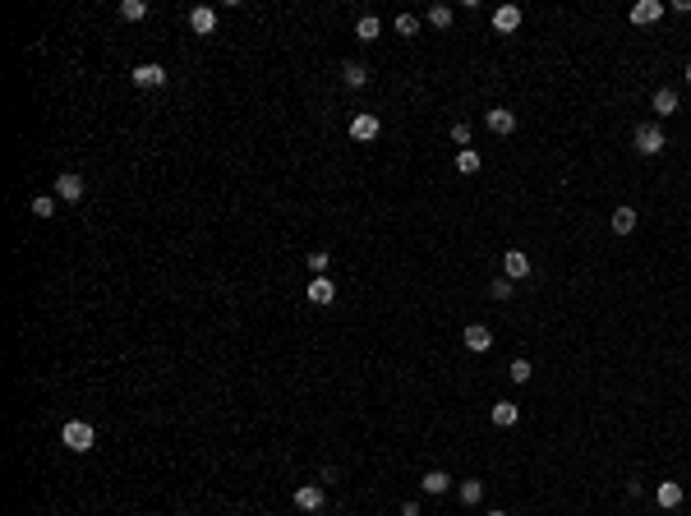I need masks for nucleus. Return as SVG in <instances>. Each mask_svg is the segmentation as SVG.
I'll return each mask as SVG.
<instances>
[{
    "instance_id": "1a4fd4ad",
    "label": "nucleus",
    "mask_w": 691,
    "mask_h": 516,
    "mask_svg": "<svg viewBox=\"0 0 691 516\" xmlns=\"http://www.w3.org/2000/svg\"><path fill=\"white\" fill-rule=\"evenodd\" d=\"M461 342H465V350H475V355H484V350L493 346V332H489L484 323H470V327H465V337H461Z\"/></svg>"
},
{
    "instance_id": "20e7f679",
    "label": "nucleus",
    "mask_w": 691,
    "mask_h": 516,
    "mask_svg": "<svg viewBox=\"0 0 691 516\" xmlns=\"http://www.w3.org/2000/svg\"><path fill=\"white\" fill-rule=\"evenodd\" d=\"M502 277L507 281L530 277V254H525V249H507V254H502Z\"/></svg>"
},
{
    "instance_id": "9d476101",
    "label": "nucleus",
    "mask_w": 691,
    "mask_h": 516,
    "mask_svg": "<svg viewBox=\"0 0 691 516\" xmlns=\"http://www.w3.org/2000/svg\"><path fill=\"white\" fill-rule=\"evenodd\" d=\"M659 19H664V5H659V0H636V5H631V23H659Z\"/></svg>"
},
{
    "instance_id": "4be33fe9",
    "label": "nucleus",
    "mask_w": 691,
    "mask_h": 516,
    "mask_svg": "<svg viewBox=\"0 0 691 516\" xmlns=\"http://www.w3.org/2000/svg\"><path fill=\"white\" fill-rule=\"evenodd\" d=\"M424 19H429V28H438V33H443V28H452V5H429V14H424Z\"/></svg>"
},
{
    "instance_id": "0eeeda50",
    "label": "nucleus",
    "mask_w": 691,
    "mask_h": 516,
    "mask_svg": "<svg viewBox=\"0 0 691 516\" xmlns=\"http://www.w3.org/2000/svg\"><path fill=\"white\" fill-rule=\"evenodd\" d=\"M56 199H65V203H79V199H83V180H79L74 171L56 175Z\"/></svg>"
},
{
    "instance_id": "473e14b6",
    "label": "nucleus",
    "mask_w": 691,
    "mask_h": 516,
    "mask_svg": "<svg viewBox=\"0 0 691 516\" xmlns=\"http://www.w3.org/2000/svg\"><path fill=\"white\" fill-rule=\"evenodd\" d=\"M687 83H691V65H687Z\"/></svg>"
},
{
    "instance_id": "cd10ccee",
    "label": "nucleus",
    "mask_w": 691,
    "mask_h": 516,
    "mask_svg": "<svg viewBox=\"0 0 691 516\" xmlns=\"http://www.w3.org/2000/svg\"><path fill=\"white\" fill-rule=\"evenodd\" d=\"M489 300H512V281L507 277H493L489 281Z\"/></svg>"
},
{
    "instance_id": "f03ea898",
    "label": "nucleus",
    "mask_w": 691,
    "mask_h": 516,
    "mask_svg": "<svg viewBox=\"0 0 691 516\" xmlns=\"http://www.w3.org/2000/svg\"><path fill=\"white\" fill-rule=\"evenodd\" d=\"M60 443L70 447V452H88V447L97 443V429L88 420H65V429H60Z\"/></svg>"
},
{
    "instance_id": "c756f323",
    "label": "nucleus",
    "mask_w": 691,
    "mask_h": 516,
    "mask_svg": "<svg viewBox=\"0 0 691 516\" xmlns=\"http://www.w3.org/2000/svg\"><path fill=\"white\" fill-rule=\"evenodd\" d=\"M452 143H461V148H470V125H465V120H456V125H452Z\"/></svg>"
},
{
    "instance_id": "2eb2a0df",
    "label": "nucleus",
    "mask_w": 691,
    "mask_h": 516,
    "mask_svg": "<svg viewBox=\"0 0 691 516\" xmlns=\"http://www.w3.org/2000/svg\"><path fill=\"white\" fill-rule=\"evenodd\" d=\"M636 208H613V217H608V226H613V236H631L636 231Z\"/></svg>"
},
{
    "instance_id": "c85d7f7f",
    "label": "nucleus",
    "mask_w": 691,
    "mask_h": 516,
    "mask_svg": "<svg viewBox=\"0 0 691 516\" xmlns=\"http://www.w3.org/2000/svg\"><path fill=\"white\" fill-rule=\"evenodd\" d=\"M396 33H401V37H415V33H420V19H415V14H396Z\"/></svg>"
},
{
    "instance_id": "b1692460",
    "label": "nucleus",
    "mask_w": 691,
    "mask_h": 516,
    "mask_svg": "<svg viewBox=\"0 0 691 516\" xmlns=\"http://www.w3.org/2000/svg\"><path fill=\"white\" fill-rule=\"evenodd\" d=\"M342 83L346 88H364L369 83V70H364V65H346V70H342Z\"/></svg>"
},
{
    "instance_id": "f3484780",
    "label": "nucleus",
    "mask_w": 691,
    "mask_h": 516,
    "mask_svg": "<svg viewBox=\"0 0 691 516\" xmlns=\"http://www.w3.org/2000/svg\"><path fill=\"white\" fill-rule=\"evenodd\" d=\"M456 498H461L465 507H480L484 502V480H461L456 484Z\"/></svg>"
},
{
    "instance_id": "423d86ee",
    "label": "nucleus",
    "mask_w": 691,
    "mask_h": 516,
    "mask_svg": "<svg viewBox=\"0 0 691 516\" xmlns=\"http://www.w3.org/2000/svg\"><path fill=\"white\" fill-rule=\"evenodd\" d=\"M484 125H489L493 134H502V139H507V134L517 130V111H507V106H493V111L484 115Z\"/></svg>"
},
{
    "instance_id": "a211bd4d",
    "label": "nucleus",
    "mask_w": 691,
    "mask_h": 516,
    "mask_svg": "<svg viewBox=\"0 0 691 516\" xmlns=\"http://www.w3.org/2000/svg\"><path fill=\"white\" fill-rule=\"evenodd\" d=\"M655 115H677V88H655Z\"/></svg>"
},
{
    "instance_id": "ddd939ff",
    "label": "nucleus",
    "mask_w": 691,
    "mask_h": 516,
    "mask_svg": "<svg viewBox=\"0 0 691 516\" xmlns=\"http://www.w3.org/2000/svg\"><path fill=\"white\" fill-rule=\"evenodd\" d=\"M305 295H309V305H332V300H337V286H332L327 277H314Z\"/></svg>"
},
{
    "instance_id": "39448f33",
    "label": "nucleus",
    "mask_w": 691,
    "mask_h": 516,
    "mask_svg": "<svg viewBox=\"0 0 691 516\" xmlns=\"http://www.w3.org/2000/svg\"><path fill=\"white\" fill-rule=\"evenodd\" d=\"M189 28L199 37H212V33H217V9H212V5H194L189 9Z\"/></svg>"
},
{
    "instance_id": "393cba45",
    "label": "nucleus",
    "mask_w": 691,
    "mask_h": 516,
    "mask_svg": "<svg viewBox=\"0 0 691 516\" xmlns=\"http://www.w3.org/2000/svg\"><path fill=\"white\" fill-rule=\"evenodd\" d=\"M507 374H512V383H530V378H534V364H530V359H512Z\"/></svg>"
},
{
    "instance_id": "7ed1b4c3",
    "label": "nucleus",
    "mask_w": 691,
    "mask_h": 516,
    "mask_svg": "<svg viewBox=\"0 0 691 516\" xmlns=\"http://www.w3.org/2000/svg\"><path fill=\"white\" fill-rule=\"evenodd\" d=\"M378 130H383V125H378V115H374V111H359L355 120H350V139H355V143H374V139H378Z\"/></svg>"
},
{
    "instance_id": "9b49d317",
    "label": "nucleus",
    "mask_w": 691,
    "mask_h": 516,
    "mask_svg": "<svg viewBox=\"0 0 691 516\" xmlns=\"http://www.w3.org/2000/svg\"><path fill=\"white\" fill-rule=\"evenodd\" d=\"M489 420L498 424V429H512V424L521 420V406L517 401H493V411H489Z\"/></svg>"
},
{
    "instance_id": "4468645a",
    "label": "nucleus",
    "mask_w": 691,
    "mask_h": 516,
    "mask_svg": "<svg viewBox=\"0 0 691 516\" xmlns=\"http://www.w3.org/2000/svg\"><path fill=\"white\" fill-rule=\"evenodd\" d=\"M493 28H498V33H517V28H521V9L517 5H498V9H493Z\"/></svg>"
},
{
    "instance_id": "5701e85b",
    "label": "nucleus",
    "mask_w": 691,
    "mask_h": 516,
    "mask_svg": "<svg viewBox=\"0 0 691 516\" xmlns=\"http://www.w3.org/2000/svg\"><path fill=\"white\" fill-rule=\"evenodd\" d=\"M143 14H148V0H120V19H130V23H139Z\"/></svg>"
},
{
    "instance_id": "2f4dec72",
    "label": "nucleus",
    "mask_w": 691,
    "mask_h": 516,
    "mask_svg": "<svg viewBox=\"0 0 691 516\" xmlns=\"http://www.w3.org/2000/svg\"><path fill=\"white\" fill-rule=\"evenodd\" d=\"M484 516H507V512H502V507H493V512H484Z\"/></svg>"
},
{
    "instance_id": "412c9836",
    "label": "nucleus",
    "mask_w": 691,
    "mask_h": 516,
    "mask_svg": "<svg viewBox=\"0 0 691 516\" xmlns=\"http://www.w3.org/2000/svg\"><path fill=\"white\" fill-rule=\"evenodd\" d=\"M480 167H484V157L475 148H461V152H456V171H461V175H480Z\"/></svg>"
},
{
    "instance_id": "6e6552de",
    "label": "nucleus",
    "mask_w": 691,
    "mask_h": 516,
    "mask_svg": "<svg viewBox=\"0 0 691 516\" xmlns=\"http://www.w3.org/2000/svg\"><path fill=\"white\" fill-rule=\"evenodd\" d=\"M655 502H659L664 512H673L677 502H682V484H677V480H659V484H655Z\"/></svg>"
},
{
    "instance_id": "6ab92c4d",
    "label": "nucleus",
    "mask_w": 691,
    "mask_h": 516,
    "mask_svg": "<svg viewBox=\"0 0 691 516\" xmlns=\"http://www.w3.org/2000/svg\"><path fill=\"white\" fill-rule=\"evenodd\" d=\"M420 489H424V493H433V498H438V493H447V489H452V475H447V470H429V475L420 480Z\"/></svg>"
},
{
    "instance_id": "dca6fc26",
    "label": "nucleus",
    "mask_w": 691,
    "mask_h": 516,
    "mask_svg": "<svg viewBox=\"0 0 691 516\" xmlns=\"http://www.w3.org/2000/svg\"><path fill=\"white\" fill-rule=\"evenodd\" d=\"M295 507L300 512H318V507H323V484H305V489H295Z\"/></svg>"
},
{
    "instance_id": "7c9ffc66",
    "label": "nucleus",
    "mask_w": 691,
    "mask_h": 516,
    "mask_svg": "<svg viewBox=\"0 0 691 516\" xmlns=\"http://www.w3.org/2000/svg\"><path fill=\"white\" fill-rule=\"evenodd\" d=\"M401 516H420V502H401Z\"/></svg>"
},
{
    "instance_id": "bb28decb",
    "label": "nucleus",
    "mask_w": 691,
    "mask_h": 516,
    "mask_svg": "<svg viewBox=\"0 0 691 516\" xmlns=\"http://www.w3.org/2000/svg\"><path fill=\"white\" fill-rule=\"evenodd\" d=\"M305 263H309V272H314V277H327V263H332V258H327L323 249H314V254H309Z\"/></svg>"
},
{
    "instance_id": "aec40b11",
    "label": "nucleus",
    "mask_w": 691,
    "mask_h": 516,
    "mask_svg": "<svg viewBox=\"0 0 691 516\" xmlns=\"http://www.w3.org/2000/svg\"><path fill=\"white\" fill-rule=\"evenodd\" d=\"M378 33H383L378 14H359V23H355V37H359V42H378Z\"/></svg>"
},
{
    "instance_id": "f257e3e1",
    "label": "nucleus",
    "mask_w": 691,
    "mask_h": 516,
    "mask_svg": "<svg viewBox=\"0 0 691 516\" xmlns=\"http://www.w3.org/2000/svg\"><path fill=\"white\" fill-rule=\"evenodd\" d=\"M631 148H636L640 157H659V152L668 148V139H664V130H659L655 120H645V125H636V134H631Z\"/></svg>"
},
{
    "instance_id": "a878e982",
    "label": "nucleus",
    "mask_w": 691,
    "mask_h": 516,
    "mask_svg": "<svg viewBox=\"0 0 691 516\" xmlns=\"http://www.w3.org/2000/svg\"><path fill=\"white\" fill-rule=\"evenodd\" d=\"M33 217H56V199H51V194H37V199H33Z\"/></svg>"
},
{
    "instance_id": "f8f14e48",
    "label": "nucleus",
    "mask_w": 691,
    "mask_h": 516,
    "mask_svg": "<svg viewBox=\"0 0 691 516\" xmlns=\"http://www.w3.org/2000/svg\"><path fill=\"white\" fill-rule=\"evenodd\" d=\"M134 83L139 88H167V70H162V65H139V70H134Z\"/></svg>"
}]
</instances>
